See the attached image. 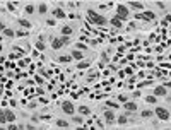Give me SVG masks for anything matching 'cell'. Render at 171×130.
Returning a JSON list of instances; mask_svg holds the SVG:
<instances>
[{"label": "cell", "instance_id": "6da1fadb", "mask_svg": "<svg viewBox=\"0 0 171 130\" xmlns=\"http://www.w3.org/2000/svg\"><path fill=\"white\" fill-rule=\"evenodd\" d=\"M87 17H89V21H91L92 24H96V26H106V24H108V19H106L103 14H98L96 10H87Z\"/></svg>", "mask_w": 171, "mask_h": 130}, {"label": "cell", "instance_id": "7a4b0ae2", "mask_svg": "<svg viewBox=\"0 0 171 130\" xmlns=\"http://www.w3.org/2000/svg\"><path fill=\"white\" fill-rule=\"evenodd\" d=\"M128 14H130V10H128V7H127L125 3H118V5H116V17H118L122 22L127 21Z\"/></svg>", "mask_w": 171, "mask_h": 130}, {"label": "cell", "instance_id": "3957f363", "mask_svg": "<svg viewBox=\"0 0 171 130\" xmlns=\"http://www.w3.org/2000/svg\"><path fill=\"white\" fill-rule=\"evenodd\" d=\"M154 115H156L161 122H168V120H170V117H171L170 110H166V108H163V106H158V108L154 110Z\"/></svg>", "mask_w": 171, "mask_h": 130}, {"label": "cell", "instance_id": "277c9868", "mask_svg": "<svg viewBox=\"0 0 171 130\" xmlns=\"http://www.w3.org/2000/svg\"><path fill=\"white\" fill-rule=\"evenodd\" d=\"M62 111L65 115H74L75 113V106L72 105V101H63L62 103Z\"/></svg>", "mask_w": 171, "mask_h": 130}, {"label": "cell", "instance_id": "5b68a950", "mask_svg": "<svg viewBox=\"0 0 171 130\" xmlns=\"http://www.w3.org/2000/svg\"><path fill=\"white\" fill-rule=\"evenodd\" d=\"M103 117H104V122H106L108 125H113V123L116 122V117H115V111H113V110H106Z\"/></svg>", "mask_w": 171, "mask_h": 130}, {"label": "cell", "instance_id": "8992f818", "mask_svg": "<svg viewBox=\"0 0 171 130\" xmlns=\"http://www.w3.org/2000/svg\"><path fill=\"white\" fill-rule=\"evenodd\" d=\"M5 118H7V123H15V113L10 110V108H5Z\"/></svg>", "mask_w": 171, "mask_h": 130}, {"label": "cell", "instance_id": "52a82bcc", "mask_svg": "<svg viewBox=\"0 0 171 130\" xmlns=\"http://www.w3.org/2000/svg\"><path fill=\"white\" fill-rule=\"evenodd\" d=\"M154 96H156V98L166 96V87H164V86H158V87H154Z\"/></svg>", "mask_w": 171, "mask_h": 130}, {"label": "cell", "instance_id": "ba28073f", "mask_svg": "<svg viewBox=\"0 0 171 130\" xmlns=\"http://www.w3.org/2000/svg\"><path fill=\"white\" fill-rule=\"evenodd\" d=\"M123 108H125V111H137V103L135 101H127L123 105Z\"/></svg>", "mask_w": 171, "mask_h": 130}, {"label": "cell", "instance_id": "9c48e42d", "mask_svg": "<svg viewBox=\"0 0 171 130\" xmlns=\"http://www.w3.org/2000/svg\"><path fill=\"white\" fill-rule=\"evenodd\" d=\"M53 17H55V19H65V17H67V14H65L60 7H57V9L53 10Z\"/></svg>", "mask_w": 171, "mask_h": 130}, {"label": "cell", "instance_id": "30bf717a", "mask_svg": "<svg viewBox=\"0 0 171 130\" xmlns=\"http://www.w3.org/2000/svg\"><path fill=\"white\" fill-rule=\"evenodd\" d=\"M17 22H19V26L22 27V29H31V21H27V19H17Z\"/></svg>", "mask_w": 171, "mask_h": 130}, {"label": "cell", "instance_id": "8fae6325", "mask_svg": "<svg viewBox=\"0 0 171 130\" xmlns=\"http://www.w3.org/2000/svg\"><path fill=\"white\" fill-rule=\"evenodd\" d=\"M77 111H79L82 117H87V115H91V108H89V106H86V105L79 106V108H77Z\"/></svg>", "mask_w": 171, "mask_h": 130}, {"label": "cell", "instance_id": "7c38bea8", "mask_svg": "<svg viewBox=\"0 0 171 130\" xmlns=\"http://www.w3.org/2000/svg\"><path fill=\"white\" fill-rule=\"evenodd\" d=\"M51 48H53V50H60V48H63V43L60 41V38H53V41H51Z\"/></svg>", "mask_w": 171, "mask_h": 130}, {"label": "cell", "instance_id": "4fadbf2b", "mask_svg": "<svg viewBox=\"0 0 171 130\" xmlns=\"http://www.w3.org/2000/svg\"><path fill=\"white\" fill-rule=\"evenodd\" d=\"M127 5H130V7L135 9V10H144V3H142V2H128Z\"/></svg>", "mask_w": 171, "mask_h": 130}, {"label": "cell", "instance_id": "5bb4252c", "mask_svg": "<svg viewBox=\"0 0 171 130\" xmlns=\"http://www.w3.org/2000/svg\"><path fill=\"white\" fill-rule=\"evenodd\" d=\"M72 33H74V29H72V26H63L62 27V36H72Z\"/></svg>", "mask_w": 171, "mask_h": 130}, {"label": "cell", "instance_id": "9a60e30c", "mask_svg": "<svg viewBox=\"0 0 171 130\" xmlns=\"http://www.w3.org/2000/svg\"><path fill=\"white\" fill-rule=\"evenodd\" d=\"M46 10H48V5H46L45 2H41V3H38V12H39L41 15H45V14H46Z\"/></svg>", "mask_w": 171, "mask_h": 130}, {"label": "cell", "instance_id": "2e32d148", "mask_svg": "<svg viewBox=\"0 0 171 130\" xmlns=\"http://www.w3.org/2000/svg\"><path fill=\"white\" fill-rule=\"evenodd\" d=\"M142 15H144V21H152V19H156V14H154V12H149V10H146Z\"/></svg>", "mask_w": 171, "mask_h": 130}, {"label": "cell", "instance_id": "e0dca14e", "mask_svg": "<svg viewBox=\"0 0 171 130\" xmlns=\"http://www.w3.org/2000/svg\"><path fill=\"white\" fill-rule=\"evenodd\" d=\"M110 22H111V26H113V27H122V26H123V22H122V21H120L116 15H115V17H113Z\"/></svg>", "mask_w": 171, "mask_h": 130}, {"label": "cell", "instance_id": "ac0fdd59", "mask_svg": "<svg viewBox=\"0 0 171 130\" xmlns=\"http://www.w3.org/2000/svg\"><path fill=\"white\" fill-rule=\"evenodd\" d=\"M70 57H72V58H75V60H82V58H84V53H82V51H79V50H74Z\"/></svg>", "mask_w": 171, "mask_h": 130}, {"label": "cell", "instance_id": "d6986e66", "mask_svg": "<svg viewBox=\"0 0 171 130\" xmlns=\"http://www.w3.org/2000/svg\"><path fill=\"white\" fill-rule=\"evenodd\" d=\"M128 113H125V115H120L118 118H116V123H120V125H125L127 122H128V117H127Z\"/></svg>", "mask_w": 171, "mask_h": 130}, {"label": "cell", "instance_id": "ffe728a7", "mask_svg": "<svg viewBox=\"0 0 171 130\" xmlns=\"http://www.w3.org/2000/svg\"><path fill=\"white\" fill-rule=\"evenodd\" d=\"M57 127H58V129H69L70 125H69V122H65V120L60 118V120H57Z\"/></svg>", "mask_w": 171, "mask_h": 130}, {"label": "cell", "instance_id": "44dd1931", "mask_svg": "<svg viewBox=\"0 0 171 130\" xmlns=\"http://www.w3.org/2000/svg\"><path fill=\"white\" fill-rule=\"evenodd\" d=\"M3 36H5V38H14V36H15V31L5 27V29H3Z\"/></svg>", "mask_w": 171, "mask_h": 130}, {"label": "cell", "instance_id": "7402d4cb", "mask_svg": "<svg viewBox=\"0 0 171 130\" xmlns=\"http://www.w3.org/2000/svg\"><path fill=\"white\" fill-rule=\"evenodd\" d=\"M142 118H151V117H154V111L152 110H142Z\"/></svg>", "mask_w": 171, "mask_h": 130}, {"label": "cell", "instance_id": "603a6c76", "mask_svg": "<svg viewBox=\"0 0 171 130\" xmlns=\"http://www.w3.org/2000/svg\"><path fill=\"white\" fill-rule=\"evenodd\" d=\"M34 46H36V50H38V51H45V48H46V46H45V43H43V41H39V39L36 41V45H34Z\"/></svg>", "mask_w": 171, "mask_h": 130}, {"label": "cell", "instance_id": "cb8c5ba5", "mask_svg": "<svg viewBox=\"0 0 171 130\" xmlns=\"http://www.w3.org/2000/svg\"><path fill=\"white\" fill-rule=\"evenodd\" d=\"M72 60V57H67V55H62V57H58V62L60 63H69Z\"/></svg>", "mask_w": 171, "mask_h": 130}, {"label": "cell", "instance_id": "d4e9b609", "mask_svg": "<svg viewBox=\"0 0 171 130\" xmlns=\"http://www.w3.org/2000/svg\"><path fill=\"white\" fill-rule=\"evenodd\" d=\"M158 101V98L154 96V94H151V96H146V103H149V105H154Z\"/></svg>", "mask_w": 171, "mask_h": 130}, {"label": "cell", "instance_id": "484cf974", "mask_svg": "<svg viewBox=\"0 0 171 130\" xmlns=\"http://www.w3.org/2000/svg\"><path fill=\"white\" fill-rule=\"evenodd\" d=\"M34 10H36V7H34L33 3H27V5H26V14H33Z\"/></svg>", "mask_w": 171, "mask_h": 130}, {"label": "cell", "instance_id": "4316f807", "mask_svg": "<svg viewBox=\"0 0 171 130\" xmlns=\"http://www.w3.org/2000/svg\"><path fill=\"white\" fill-rule=\"evenodd\" d=\"M72 120H74V123H77V125H82V122H84V117H72Z\"/></svg>", "mask_w": 171, "mask_h": 130}, {"label": "cell", "instance_id": "83f0119b", "mask_svg": "<svg viewBox=\"0 0 171 130\" xmlns=\"http://www.w3.org/2000/svg\"><path fill=\"white\" fill-rule=\"evenodd\" d=\"M0 123H7V118H5V111L0 108Z\"/></svg>", "mask_w": 171, "mask_h": 130}, {"label": "cell", "instance_id": "f1b7e54d", "mask_svg": "<svg viewBox=\"0 0 171 130\" xmlns=\"http://www.w3.org/2000/svg\"><path fill=\"white\" fill-rule=\"evenodd\" d=\"M15 36H19V38H22V36H27V31H26V29H19V31L15 33Z\"/></svg>", "mask_w": 171, "mask_h": 130}, {"label": "cell", "instance_id": "f546056e", "mask_svg": "<svg viewBox=\"0 0 171 130\" xmlns=\"http://www.w3.org/2000/svg\"><path fill=\"white\" fill-rule=\"evenodd\" d=\"M60 41H62L63 45H70V38H69V36H60Z\"/></svg>", "mask_w": 171, "mask_h": 130}, {"label": "cell", "instance_id": "4dcf8cb0", "mask_svg": "<svg viewBox=\"0 0 171 130\" xmlns=\"http://www.w3.org/2000/svg\"><path fill=\"white\" fill-rule=\"evenodd\" d=\"M116 99H118V101H122V103H123V105H125V103H127V101H128V98H127V96H125V94H118V98H116Z\"/></svg>", "mask_w": 171, "mask_h": 130}, {"label": "cell", "instance_id": "1f68e13d", "mask_svg": "<svg viewBox=\"0 0 171 130\" xmlns=\"http://www.w3.org/2000/svg\"><path fill=\"white\" fill-rule=\"evenodd\" d=\"M5 129H7V130H21V127H17L15 123H9V125H7Z\"/></svg>", "mask_w": 171, "mask_h": 130}, {"label": "cell", "instance_id": "d6a6232c", "mask_svg": "<svg viewBox=\"0 0 171 130\" xmlns=\"http://www.w3.org/2000/svg\"><path fill=\"white\" fill-rule=\"evenodd\" d=\"M77 67H79V69H87V67H89V62H87V60H86V62H79Z\"/></svg>", "mask_w": 171, "mask_h": 130}, {"label": "cell", "instance_id": "836d02e7", "mask_svg": "<svg viewBox=\"0 0 171 130\" xmlns=\"http://www.w3.org/2000/svg\"><path fill=\"white\" fill-rule=\"evenodd\" d=\"M106 105H108L110 108H113V110H116V108H118V103H115V101H108Z\"/></svg>", "mask_w": 171, "mask_h": 130}, {"label": "cell", "instance_id": "e575fe53", "mask_svg": "<svg viewBox=\"0 0 171 130\" xmlns=\"http://www.w3.org/2000/svg\"><path fill=\"white\" fill-rule=\"evenodd\" d=\"M75 46H77V50H79V51H82V50H86V45H84V43H77Z\"/></svg>", "mask_w": 171, "mask_h": 130}, {"label": "cell", "instance_id": "d590c367", "mask_svg": "<svg viewBox=\"0 0 171 130\" xmlns=\"http://www.w3.org/2000/svg\"><path fill=\"white\" fill-rule=\"evenodd\" d=\"M46 24H48V26H55L57 21H55V19H46Z\"/></svg>", "mask_w": 171, "mask_h": 130}, {"label": "cell", "instance_id": "8d00e7d4", "mask_svg": "<svg viewBox=\"0 0 171 130\" xmlns=\"http://www.w3.org/2000/svg\"><path fill=\"white\" fill-rule=\"evenodd\" d=\"M156 5H158L159 9H164V7H166V5H164V2H156Z\"/></svg>", "mask_w": 171, "mask_h": 130}, {"label": "cell", "instance_id": "74e56055", "mask_svg": "<svg viewBox=\"0 0 171 130\" xmlns=\"http://www.w3.org/2000/svg\"><path fill=\"white\" fill-rule=\"evenodd\" d=\"M134 98H140V91H135V93H134Z\"/></svg>", "mask_w": 171, "mask_h": 130}, {"label": "cell", "instance_id": "f35d334b", "mask_svg": "<svg viewBox=\"0 0 171 130\" xmlns=\"http://www.w3.org/2000/svg\"><path fill=\"white\" fill-rule=\"evenodd\" d=\"M3 29H5V26H3V22H2V21H0V31H2V33H3Z\"/></svg>", "mask_w": 171, "mask_h": 130}, {"label": "cell", "instance_id": "ab89813d", "mask_svg": "<svg viewBox=\"0 0 171 130\" xmlns=\"http://www.w3.org/2000/svg\"><path fill=\"white\" fill-rule=\"evenodd\" d=\"M27 130H36V127L34 125H27Z\"/></svg>", "mask_w": 171, "mask_h": 130}, {"label": "cell", "instance_id": "60d3db41", "mask_svg": "<svg viewBox=\"0 0 171 130\" xmlns=\"http://www.w3.org/2000/svg\"><path fill=\"white\" fill-rule=\"evenodd\" d=\"M164 87H171V81H168V82L164 84Z\"/></svg>", "mask_w": 171, "mask_h": 130}, {"label": "cell", "instance_id": "b9f144b4", "mask_svg": "<svg viewBox=\"0 0 171 130\" xmlns=\"http://www.w3.org/2000/svg\"><path fill=\"white\" fill-rule=\"evenodd\" d=\"M75 130H91V129H86V127H79V129H75Z\"/></svg>", "mask_w": 171, "mask_h": 130}, {"label": "cell", "instance_id": "7bdbcfd3", "mask_svg": "<svg viewBox=\"0 0 171 130\" xmlns=\"http://www.w3.org/2000/svg\"><path fill=\"white\" fill-rule=\"evenodd\" d=\"M0 130H7V129H3V127H2V129H0Z\"/></svg>", "mask_w": 171, "mask_h": 130}]
</instances>
